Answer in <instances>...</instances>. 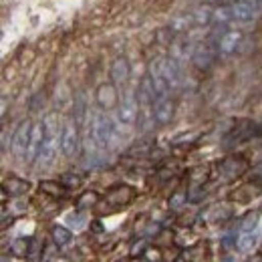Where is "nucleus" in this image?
<instances>
[{
    "label": "nucleus",
    "mask_w": 262,
    "mask_h": 262,
    "mask_svg": "<svg viewBox=\"0 0 262 262\" xmlns=\"http://www.w3.org/2000/svg\"><path fill=\"white\" fill-rule=\"evenodd\" d=\"M45 125V141H42V149L38 156V164L42 167H51L57 160L59 147H61V133L63 129H59V115L57 113H47L42 119Z\"/></svg>",
    "instance_id": "obj_1"
},
{
    "label": "nucleus",
    "mask_w": 262,
    "mask_h": 262,
    "mask_svg": "<svg viewBox=\"0 0 262 262\" xmlns=\"http://www.w3.org/2000/svg\"><path fill=\"white\" fill-rule=\"evenodd\" d=\"M89 133L93 135L95 143H97L101 149H107L113 143V139H115V125H113V121L109 119L107 113L95 111L93 113V119H91V129H89Z\"/></svg>",
    "instance_id": "obj_2"
},
{
    "label": "nucleus",
    "mask_w": 262,
    "mask_h": 262,
    "mask_svg": "<svg viewBox=\"0 0 262 262\" xmlns=\"http://www.w3.org/2000/svg\"><path fill=\"white\" fill-rule=\"evenodd\" d=\"M232 23H250L262 14V2L258 0H238L230 4Z\"/></svg>",
    "instance_id": "obj_3"
},
{
    "label": "nucleus",
    "mask_w": 262,
    "mask_h": 262,
    "mask_svg": "<svg viewBox=\"0 0 262 262\" xmlns=\"http://www.w3.org/2000/svg\"><path fill=\"white\" fill-rule=\"evenodd\" d=\"M79 125L75 119H67L63 125V133H61V151L65 154L67 158H73L79 154Z\"/></svg>",
    "instance_id": "obj_4"
},
{
    "label": "nucleus",
    "mask_w": 262,
    "mask_h": 262,
    "mask_svg": "<svg viewBox=\"0 0 262 262\" xmlns=\"http://www.w3.org/2000/svg\"><path fill=\"white\" fill-rule=\"evenodd\" d=\"M216 55H218L216 42H200L192 49V63L200 71H208L212 63L216 61Z\"/></svg>",
    "instance_id": "obj_5"
},
{
    "label": "nucleus",
    "mask_w": 262,
    "mask_h": 262,
    "mask_svg": "<svg viewBox=\"0 0 262 262\" xmlns=\"http://www.w3.org/2000/svg\"><path fill=\"white\" fill-rule=\"evenodd\" d=\"M31 131H33V123L31 121H23L16 127V131L12 133L10 147H12V154L16 158H27V149H29V141H31Z\"/></svg>",
    "instance_id": "obj_6"
},
{
    "label": "nucleus",
    "mask_w": 262,
    "mask_h": 262,
    "mask_svg": "<svg viewBox=\"0 0 262 262\" xmlns=\"http://www.w3.org/2000/svg\"><path fill=\"white\" fill-rule=\"evenodd\" d=\"M119 121L123 125H133L139 115V97L135 91H127L123 101L119 103Z\"/></svg>",
    "instance_id": "obj_7"
},
{
    "label": "nucleus",
    "mask_w": 262,
    "mask_h": 262,
    "mask_svg": "<svg viewBox=\"0 0 262 262\" xmlns=\"http://www.w3.org/2000/svg\"><path fill=\"white\" fill-rule=\"evenodd\" d=\"M242 45V33L240 31H224L216 38V47H218V55L230 57L234 55Z\"/></svg>",
    "instance_id": "obj_8"
},
{
    "label": "nucleus",
    "mask_w": 262,
    "mask_h": 262,
    "mask_svg": "<svg viewBox=\"0 0 262 262\" xmlns=\"http://www.w3.org/2000/svg\"><path fill=\"white\" fill-rule=\"evenodd\" d=\"M95 97H97L99 107L105 109V111L115 109L117 103H119V93H117V89H115L113 83H103V85H99Z\"/></svg>",
    "instance_id": "obj_9"
},
{
    "label": "nucleus",
    "mask_w": 262,
    "mask_h": 262,
    "mask_svg": "<svg viewBox=\"0 0 262 262\" xmlns=\"http://www.w3.org/2000/svg\"><path fill=\"white\" fill-rule=\"evenodd\" d=\"M42 141H45V125L42 121L33 123V131H31V141H29V149H27V162H34L40 156L42 149Z\"/></svg>",
    "instance_id": "obj_10"
},
{
    "label": "nucleus",
    "mask_w": 262,
    "mask_h": 262,
    "mask_svg": "<svg viewBox=\"0 0 262 262\" xmlns=\"http://www.w3.org/2000/svg\"><path fill=\"white\" fill-rule=\"evenodd\" d=\"M164 75L171 87V91H178L182 85H184V75H182V69H180V61H176L173 57H167L164 59Z\"/></svg>",
    "instance_id": "obj_11"
},
{
    "label": "nucleus",
    "mask_w": 262,
    "mask_h": 262,
    "mask_svg": "<svg viewBox=\"0 0 262 262\" xmlns=\"http://www.w3.org/2000/svg\"><path fill=\"white\" fill-rule=\"evenodd\" d=\"M173 113H176V103L171 97H162L156 99V107H154V115H156V121L160 125H167L171 119H173Z\"/></svg>",
    "instance_id": "obj_12"
},
{
    "label": "nucleus",
    "mask_w": 262,
    "mask_h": 262,
    "mask_svg": "<svg viewBox=\"0 0 262 262\" xmlns=\"http://www.w3.org/2000/svg\"><path fill=\"white\" fill-rule=\"evenodd\" d=\"M246 167H248V164L242 158H228V160H224L222 164L218 165V171H220L222 178L234 180V178H240L246 171Z\"/></svg>",
    "instance_id": "obj_13"
},
{
    "label": "nucleus",
    "mask_w": 262,
    "mask_h": 262,
    "mask_svg": "<svg viewBox=\"0 0 262 262\" xmlns=\"http://www.w3.org/2000/svg\"><path fill=\"white\" fill-rule=\"evenodd\" d=\"M133 196H135L133 188L125 186V184H119V186H113L107 192V202L111 206H125V204H129L131 200H133Z\"/></svg>",
    "instance_id": "obj_14"
},
{
    "label": "nucleus",
    "mask_w": 262,
    "mask_h": 262,
    "mask_svg": "<svg viewBox=\"0 0 262 262\" xmlns=\"http://www.w3.org/2000/svg\"><path fill=\"white\" fill-rule=\"evenodd\" d=\"M111 79L115 85H125L129 81V63L125 57H117L111 63Z\"/></svg>",
    "instance_id": "obj_15"
},
{
    "label": "nucleus",
    "mask_w": 262,
    "mask_h": 262,
    "mask_svg": "<svg viewBox=\"0 0 262 262\" xmlns=\"http://www.w3.org/2000/svg\"><path fill=\"white\" fill-rule=\"evenodd\" d=\"M31 190V182L18 178V176H10L4 180V194H10V196H25L27 192Z\"/></svg>",
    "instance_id": "obj_16"
},
{
    "label": "nucleus",
    "mask_w": 262,
    "mask_h": 262,
    "mask_svg": "<svg viewBox=\"0 0 262 262\" xmlns=\"http://www.w3.org/2000/svg\"><path fill=\"white\" fill-rule=\"evenodd\" d=\"M73 109H75L73 113H75V121H77V125H85L89 109H87V97H85L83 91H79V93L75 95V107H73Z\"/></svg>",
    "instance_id": "obj_17"
},
{
    "label": "nucleus",
    "mask_w": 262,
    "mask_h": 262,
    "mask_svg": "<svg viewBox=\"0 0 262 262\" xmlns=\"http://www.w3.org/2000/svg\"><path fill=\"white\" fill-rule=\"evenodd\" d=\"M256 242H258V234H256V230H250V232H242L238 236L236 246H238L240 252H250L256 246Z\"/></svg>",
    "instance_id": "obj_18"
},
{
    "label": "nucleus",
    "mask_w": 262,
    "mask_h": 262,
    "mask_svg": "<svg viewBox=\"0 0 262 262\" xmlns=\"http://www.w3.org/2000/svg\"><path fill=\"white\" fill-rule=\"evenodd\" d=\"M67 188L65 184L61 182H51V180H45V182H40V192H45V194H49V196L53 198H63L67 194Z\"/></svg>",
    "instance_id": "obj_19"
},
{
    "label": "nucleus",
    "mask_w": 262,
    "mask_h": 262,
    "mask_svg": "<svg viewBox=\"0 0 262 262\" xmlns=\"http://www.w3.org/2000/svg\"><path fill=\"white\" fill-rule=\"evenodd\" d=\"M232 23V10L230 4L226 6H216L212 12V25H228Z\"/></svg>",
    "instance_id": "obj_20"
},
{
    "label": "nucleus",
    "mask_w": 262,
    "mask_h": 262,
    "mask_svg": "<svg viewBox=\"0 0 262 262\" xmlns=\"http://www.w3.org/2000/svg\"><path fill=\"white\" fill-rule=\"evenodd\" d=\"M212 12H214V8H210V6H200V8H196V10L192 12L194 25H200V27L210 25V23H212Z\"/></svg>",
    "instance_id": "obj_21"
},
{
    "label": "nucleus",
    "mask_w": 262,
    "mask_h": 262,
    "mask_svg": "<svg viewBox=\"0 0 262 262\" xmlns=\"http://www.w3.org/2000/svg\"><path fill=\"white\" fill-rule=\"evenodd\" d=\"M51 236H53V240H55V244H57V246H67V244L71 242V238H73L71 230L65 228V226H53Z\"/></svg>",
    "instance_id": "obj_22"
},
{
    "label": "nucleus",
    "mask_w": 262,
    "mask_h": 262,
    "mask_svg": "<svg viewBox=\"0 0 262 262\" xmlns=\"http://www.w3.org/2000/svg\"><path fill=\"white\" fill-rule=\"evenodd\" d=\"M192 23H194V18H192V14H184V16H176L171 23H169V29L173 31V33H182V31H188L190 27H192Z\"/></svg>",
    "instance_id": "obj_23"
},
{
    "label": "nucleus",
    "mask_w": 262,
    "mask_h": 262,
    "mask_svg": "<svg viewBox=\"0 0 262 262\" xmlns=\"http://www.w3.org/2000/svg\"><path fill=\"white\" fill-rule=\"evenodd\" d=\"M97 192H85L83 196H79V200H77V208L79 210H85V208H91V206H95L97 204Z\"/></svg>",
    "instance_id": "obj_24"
},
{
    "label": "nucleus",
    "mask_w": 262,
    "mask_h": 262,
    "mask_svg": "<svg viewBox=\"0 0 262 262\" xmlns=\"http://www.w3.org/2000/svg\"><path fill=\"white\" fill-rule=\"evenodd\" d=\"M29 242L31 240H25V238H18L12 246H10V250H12V254H16L18 258H27V254H29Z\"/></svg>",
    "instance_id": "obj_25"
},
{
    "label": "nucleus",
    "mask_w": 262,
    "mask_h": 262,
    "mask_svg": "<svg viewBox=\"0 0 262 262\" xmlns=\"http://www.w3.org/2000/svg\"><path fill=\"white\" fill-rule=\"evenodd\" d=\"M40 250H42V242H40L38 238H31V242H29V254H27V258H29V260H36V258L40 256Z\"/></svg>",
    "instance_id": "obj_26"
},
{
    "label": "nucleus",
    "mask_w": 262,
    "mask_h": 262,
    "mask_svg": "<svg viewBox=\"0 0 262 262\" xmlns=\"http://www.w3.org/2000/svg\"><path fill=\"white\" fill-rule=\"evenodd\" d=\"M256 224H258V212H252V214H248V216L242 220V224H240V230H242V232H250V230H256Z\"/></svg>",
    "instance_id": "obj_27"
},
{
    "label": "nucleus",
    "mask_w": 262,
    "mask_h": 262,
    "mask_svg": "<svg viewBox=\"0 0 262 262\" xmlns=\"http://www.w3.org/2000/svg\"><path fill=\"white\" fill-rule=\"evenodd\" d=\"M61 182L65 184L69 190H71V188H79V186L83 184L81 176H77V173H63V176H61Z\"/></svg>",
    "instance_id": "obj_28"
},
{
    "label": "nucleus",
    "mask_w": 262,
    "mask_h": 262,
    "mask_svg": "<svg viewBox=\"0 0 262 262\" xmlns=\"http://www.w3.org/2000/svg\"><path fill=\"white\" fill-rule=\"evenodd\" d=\"M186 194H184V190H180V192H176L173 196L169 198V208L171 210H180L182 206H184V202H186Z\"/></svg>",
    "instance_id": "obj_29"
},
{
    "label": "nucleus",
    "mask_w": 262,
    "mask_h": 262,
    "mask_svg": "<svg viewBox=\"0 0 262 262\" xmlns=\"http://www.w3.org/2000/svg\"><path fill=\"white\" fill-rule=\"evenodd\" d=\"M206 176H208V169H206V167H196V169L192 171V182H194V184H204Z\"/></svg>",
    "instance_id": "obj_30"
},
{
    "label": "nucleus",
    "mask_w": 262,
    "mask_h": 262,
    "mask_svg": "<svg viewBox=\"0 0 262 262\" xmlns=\"http://www.w3.org/2000/svg\"><path fill=\"white\" fill-rule=\"evenodd\" d=\"M254 171H256V173H262V162H258V164H256V167H254Z\"/></svg>",
    "instance_id": "obj_31"
},
{
    "label": "nucleus",
    "mask_w": 262,
    "mask_h": 262,
    "mask_svg": "<svg viewBox=\"0 0 262 262\" xmlns=\"http://www.w3.org/2000/svg\"><path fill=\"white\" fill-rule=\"evenodd\" d=\"M51 262H63V260H51Z\"/></svg>",
    "instance_id": "obj_32"
}]
</instances>
